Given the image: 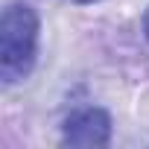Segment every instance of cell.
<instances>
[{
    "instance_id": "obj_1",
    "label": "cell",
    "mask_w": 149,
    "mask_h": 149,
    "mask_svg": "<svg viewBox=\"0 0 149 149\" xmlns=\"http://www.w3.org/2000/svg\"><path fill=\"white\" fill-rule=\"evenodd\" d=\"M38 53V15L26 3H12L0 18V76L6 85L29 76Z\"/></svg>"
},
{
    "instance_id": "obj_2",
    "label": "cell",
    "mask_w": 149,
    "mask_h": 149,
    "mask_svg": "<svg viewBox=\"0 0 149 149\" xmlns=\"http://www.w3.org/2000/svg\"><path fill=\"white\" fill-rule=\"evenodd\" d=\"M111 140V117L102 108H82L64 120L67 146H105Z\"/></svg>"
},
{
    "instance_id": "obj_3",
    "label": "cell",
    "mask_w": 149,
    "mask_h": 149,
    "mask_svg": "<svg viewBox=\"0 0 149 149\" xmlns=\"http://www.w3.org/2000/svg\"><path fill=\"white\" fill-rule=\"evenodd\" d=\"M143 32H146V38H149V9H146V15H143Z\"/></svg>"
},
{
    "instance_id": "obj_4",
    "label": "cell",
    "mask_w": 149,
    "mask_h": 149,
    "mask_svg": "<svg viewBox=\"0 0 149 149\" xmlns=\"http://www.w3.org/2000/svg\"><path fill=\"white\" fill-rule=\"evenodd\" d=\"M76 3H94V0H76Z\"/></svg>"
}]
</instances>
